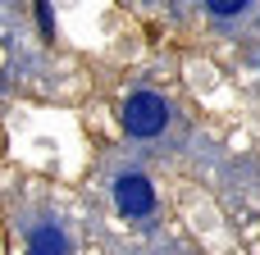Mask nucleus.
Returning <instances> with one entry per match:
<instances>
[{"instance_id": "f257e3e1", "label": "nucleus", "mask_w": 260, "mask_h": 255, "mask_svg": "<svg viewBox=\"0 0 260 255\" xmlns=\"http://www.w3.org/2000/svg\"><path fill=\"white\" fill-rule=\"evenodd\" d=\"M165 123H169V105H165L155 91L128 96V105H123V128H128L133 137H155V132H165Z\"/></svg>"}, {"instance_id": "f03ea898", "label": "nucleus", "mask_w": 260, "mask_h": 255, "mask_svg": "<svg viewBox=\"0 0 260 255\" xmlns=\"http://www.w3.org/2000/svg\"><path fill=\"white\" fill-rule=\"evenodd\" d=\"M114 205H119L128 219H146V214L155 210V187H151V178H142V173L119 178V183H114Z\"/></svg>"}, {"instance_id": "7ed1b4c3", "label": "nucleus", "mask_w": 260, "mask_h": 255, "mask_svg": "<svg viewBox=\"0 0 260 255\" xmlns=\"http://www.w3.org/2000/svg\"><path fill=\"white\" fill-rule=\"evenodd\" d=\"M27 255H69V233L59 224H41L27 242Z\"/></svg>"}, {"instance_id": "20e7f679", "label": "nucleus", "mask_w": 260, "mask_h": 255, "mask_svg": "<svg viewBox=\"0 0 260 255\" xmlns=\"http://www.w3.org/2000/svg\"><path fill=\"white\" fill-rule=\"evenodd\" d=\"M206 5H210V14H238L247 0H206Z\"/></svg>"}, {"instance_id": "39448f33", "label": "nucleus", "mask_w": 260, "mask_h": 255, "mask_svg": "<svg viewBox=\"0 0 260 255\" xmlns=\"http://www.w3.org/2000/svg\"><path fill=\"white\" fill-rule=\"evenodd\" d=\"M37 14H41V32H46V37H50V9H46V0H41V5H37Z\"/></svg>"}]
</instances>
